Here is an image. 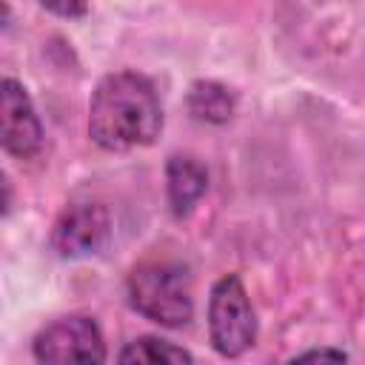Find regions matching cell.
<instances>
[{"label": "cell", "instance_id": "obj_1", "mask_svg": "<svg viewBox=\"0 0 365 365\" xmlns=\"http://www.w3.org/2000/svg\"><path fill=\"white\" fill-rule=\"evenodd\" d=\"M163 128L157 88L137 71L103 77L88 103V134L106 151L151 145Z\"/></svg>", "mask_w": 365, "mask_h": 365}, {"label": "cell", "instance_id": "obj_2", "mask_svg": "<svg viewBox=\"0 0 365 365\" xmlns=\"http://www.w3.org/2000/svg\"><path fill=\"white\" fill-rule=\"evenodd\" d=\"M128 302L145 319L180 328L194 314L191 277L177 262H145L128 277Z\"/></svg>", "mask_w": 365, "mask_h": 365}, {"label": "cell", "instance_id": "obj_3", "mask_svg": "<svg viewBox=\"0 0 365 365\" xmlns=\"http://www.w3.org/2000/svg\"><path fill=\"white\" fill-rule=\"evenodd\" d=\"M208 336L220 356H240L257 339V317L237 274L214 282L208 297Z\"/></svg>", "mask_w": 365, "mask_h": 365}, {"label": "cell", "instance_id": "obj_4", "mask_svg": "<svg viewBox=\"0 0 365 365\" xmlns=\"http://www.w3.org/2000/svg\"><path fill=\"white\" fill-rule=\"evenodd\" d=\"M34 359L37 362H103L106 342L94 319L71 314L34 336Z\"/></svg>", "mask_w": 365, "mask_h": 365}, {"label": "cell", "instance_id": "obj_5", "mask_svg": "<svg viewBox=\"0 0 365 365\" xmlns=\"http://www.w3.org/2000/svg\"><path fill=\"white\" fill-rule=\"evenodd\" d=\"M108 237H111V217L106 205L74 202L57 217L48 242L60 257L77 259V257L97 254L108 242Z\"/></svg>", "mask_w": 365, "mask_h": 365}, {"label": "cell", "instance_id": "obj_6", "mask_svg": "<svg viewBox=\"0 0 365 365\" xmlns=\"http://www.w3.org/2000/svg\"><path fill=\"white\" fill-rule=\"evenodd\" d=\"M0 140L3 148L20 160H29L43 145V125L34 114V106L26 88L6 77L0 86Z\"/></svg>", "mask_w": 365, "mask_h": 365}, {"label": "cell", "instance_id": "obj_7", "mask_svg": "<svg viewBox=\"0 0 365 365\" xmlns=\"http://www.w3.org/2000/svg\"><path fill=\"white\" fill-rule=\"evenodd\" d=\"M165 188L174 217H185L208 188L205 165L191 154H171L165 163Z\"/></svg>", "mask_w": 365, "mask_h": 365}, {"label": "cell", "instance_id": "obj_8", "mask_svg": "<svg viewBox=\"0 0 365 365\" xmlns=\"http://www.w3.org/2000/svg\"><path fill=\"white\" fill-rule=\"evenodd\" d=\"M237 108V100H234V91L222 83H214V80H197L191 88H188V111L194 114V120L200 123H228L231 114Z\"/></svg>", "mask_w": 365, "mask_h": 365}, {"label": "cell", "instance_id": "obj_9", "mask_svg": "<svg viewBox=\"0 0 365 365\" xmlns=\"http://www.w3.org/2000/svg\"><path fill=\"white\" fill-rule=\"evenodd\" d=\"M120 362L125 365H177V362H194V356L168 342V339H160V336H140L134 342H128L120 354H117Z\"/></svg>", "mask_w": 365, "mask_h": 365}, {"label": "cell", "instance_id": "obj_10", "mask_svg": "<svg viewBox=\"0 0 365 365\" xmlns=\"http://www.w3.org/2000/svg\"><path fill=\"white\" fill-rule=\"evenodd\" d=\"M40 6H46L48 11L60 14V17H83L86 14V0H40Z\"/></svg>", "mask_w": 365, "mask_h": 365}, {"label": "cell", "instance_id": "obj_11", "mask_svg": "<svg viewBox=\"0 0 365 365\" xmlns=\"http://www.w3.org/2000/svg\"><path fill=\"white\" fill-rule=\"evenodd\" d=\"M294 359H331V362H342L345 354H342V351H328V348H322V351H305V354H297Z\"/></svg>", "mask_w": 365, "mask_h": 365}]
</instances>
